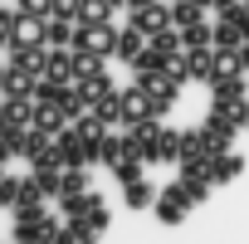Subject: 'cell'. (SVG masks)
I'll list each match as a JSON object with an SVG mask.
<instances>
[{
    "instance_id": "14",
    "label": "cell",
    "mask_w": 249,
    "mask_h": 244,
    "mask_svg": "<svg viewBox=\"0 0 249 244\" xmlns=\"http://www.w3.org/2000/svg\"><path fill=\"white\" fill-rule=\"evenodd\" d=\"M73 30H78V20H59V15H49V25H44V44H49V49H69V44H73Z\"/></svg>"
},
{
    "instance_id": "36",
    "label": "cell",
    "mask_w": 249,
    "mask_h": 244,
    "mask_svg": "<svg viewBox=\"0 0 249 244\" xmlns=\"http://www.w3.org/2000/svg\"><path fill=\"white\" fill-rule=\"evenodd\" d=\"M5 83H10V64L0 59V98H5Z\"/></svg>"
},
{
    "instance_id": "31",
    "label": "cell",
    "mask_w": 249,
    "mask_h": 244,
    "mask_svg": "<svg viewBox=\"0 0 249 244\" xmlns=\"http://www.w3.org/2000/svg\"><path fill=\"white\" fill-rule=\"evenodd\" d=\"M10 157H15V127L5 122V127H0V166H5Z\"/></svg>"
},
{
    "instance_id": "5",
    "label": "cell",
    "mask_w": 249,
    "mask_h": 244,
    "mask_svg": "<svg viewBox=\"0 0 249 244\" xmlns=\"http://www.w3.org/2000/svg\"><path fill=\"white\" fill-rule=\"evenodd\" d=\"M44 59H49V44H35V49H25V44H15L5 64H10L15 73H30V78H44Z\"/></svg>"
},
{
    "instance_id": "37",
    "label": "cell",
    "mask_w": 249,
    "mask_h": 244,
    "mask_svg": "<svg viewBox=\"0 0 249 244\" xmlns=\"http://www.w3.org/2000/svg\"><path fill=\"white\" fill-rule=\"evenodd\" d=\"M239 64H244V73H249V39L239 44Z\"/></svg>"
},
{
    "instance_id": "33",
    "label": "cell",
    "mask_w": 249,
    "mask_h": 244,
    "mask_svg": "<svg viewBox=\"0 0 249 244\" xmlns=\"http://www.w3.org/2000/svg\"><path fill=\"white\" fill-rule=\"evenodd\" d=\"M78 5H83V0H54V15L59 20H78Z\"/></svg>"
},
{
    "instance_id": "16",
    "label": "cell",
    "mask_w": 249,
    "mask_h": 244,
    "mask_svg": "<svg viewBox=\"0 0 249 244\" xmlns=\"http://www.w3.org/2000/svg\"><path fill=\"white\" fill-rule=\"evenodd\" d=\"M234 176H244V157L225 152V157L210 161V181H215V186H225V181H234Z\"/></svg>"
},
{
    "instance_id": "35",
    "label": "cell",
    "mask_w": 249,
    "mask_h": 244,
    "mask_svg": "<svg viewBox=\"0 0 249 244\" xmlns=\"http://www.w3.org/2000/svg\"><path fill=\"white\" fill-rule=\"evenodd\" d=\"M234 5H244V0H210V10L220 15V10H234Z\"/></svg>"
},
{
    "instance_id": "19",
    "label": "cell",
    "mask_w": 249,
    "mask_h": 244,
    "mask_svg": "<svg viewBox=\"0 0 249 244\" xmlns=\"http://www.w3.org/2000/svg\"><path fill=\"white\" fill-rule=\"evenodd\" d=\"M181 44H186V49H210V44H215V25H205V20L186 25V30H181Z\"/></svg>"
},
{
    "instance_id": "32",
    "label": "cell",
    "mask_w": 249,
    "mask_h": 244,
    "mask_svg": "<svg viewBox=\"0 0 249 244\" xmlns=\"http://www.w3.org/2000/svg\"><path fill=\"white\" fill-rule=\"evenodd\" d=\"M10 20L15 10H0V54H10Z\"/></svg>"
},
{
    "instance_id": "29",
    "label": "cell",
    "mask_w": 249,
    "mask_h": 244,
    "mask_svg": "<svg viewBox=\"0 0 249 244\" xmlns=\"http://www.w3.org/2000/svg\"><path fill=\"white\" fill-rule=\"evenodd\" d=\"M69 229H73V239H78V244H93V239H98V229H93L83 215H69Z\"/></svg>"
},
{
    "instance_id": "21",
    "label": "cell",
    "mask_w": 249,
    "mask_h": 244,
    "mask_svg": "<svg viewBox=\"0 0 249 244\" xmlns=\"http://www.w3.org/2000/svg\"><path fill=\"white\" fill-rule=\"evenodd\" d=\"M196 20H205V5H196V0H176V5H171V25L176 30H186Z\"/></svg>"
},
{
    "instance_id": "34",
    "label": "cell",
    "mask_w": 249,
    "mask_h": 244,
    "mask_svg": "<svg viewBox=\"0 0 249 244\" xmlns=\"http://www.w3.org/2000/svg\"><path fill=\"white\" fill-rule=\"evenodd\" d=\"M49 244H78V239H73V229L64 225V229H54V239H49Z\"/></svg>"
},
{
    "instance_id": "18",
    "label": "cell",
    "mask_w": 249,
    "mask_h": 244,
    "mask_svg": "<svg viewBox=\"0 0 249 244\" xmlns=\"http://www.w3.org/2000/svg\"><path fill=\"white\" fill-rule=\"evenodd\" d=\"M186 59H191V78H200V83L215 78V44L210 49H186Z\"/></svg>"
},
{
    "instance_id": "15",
    "label": "cell",
    "mask_w": 249,
    "mask_h": 244,
    "mask_svg": "<svg viewBox=\"0 0 249 244\" xmlns=\"http://www.w3.org/2000/svg\"><path fill=\"white\" fill-rule=\"evenodd\" d=\"M142 49H147V35H142V30H132V25H117V49H112V54H122V59L132 64Z\"/></svg>"
},
{
    "instance_id": "12",
    "label": "cell",
    "mask_w": 249,
    "mask_h": 244,
    "mask_svg": "<svg viewBox=\"0 0 249 244\" xmlns=\"http://www.w3.org/2000/svg\"><path fill=\"white\" fill-rule=\"evenodd\" d=\"M5 122L10 127H30L35 122V98L30 93H5Z\"/></svg>"
},
{
    "instance_id": "39",
    "label": "cell",
    "mask_w": 249,
    "mask_h": 244,
    "mask_svg": "<svg viewBox=\"0 0 249 244\" xmlns=\"http://www.w3.org/2000/svg\"><path fill=\"white\" fill-rule=\"evenodd\" d=\"M0 127H5V98H0Z\"/></svg>"
},
{
    "instance_id": "20",
    "label": "cell",
    "mask_w": 249,
    "mask_h": 244,
    "mask_svg": "<svg viewBox=\"0 0 249 244\" xmlns=\"http://www.w3.org/2000/svg\"><path fill=\"white\" fill-rule=\"evenodd\" d=\"M244 64H239V49H215V78H239ZM210 78V83H215Z\"/></svg>"
},
{
    "instance_id": "9",
    "label": "cell",
    "mask_w": 249,
    "mask_h": 244,
    "mask_svg": "<svg viewBox=\"0 0 249 244\" xmlns=\"http://www.w3.org/2000/svg\"><path fill=\"white\" fill-rule=\"evenodd\" d=\"M181 186H186L196 200H205L210 186H215V181H210V161H200V157H196V161H181Z\"/></svg>"
},
{
    "instance_id": "23",
    "label": "cell",
    "mask_w": 249,
    "mask_h": 244,
    "mask_svg": "<svg viewBox=\"0 0 249 244\" xmlns=\"http://www.w3.org/2000/svg\"><path fill=\"white\" fill-rule=\"evenodd\" d=\"M127 205H132V210H147V205H157V191L137 176V181H127Z\"/></svg>"
},
{
    "instance_id": "2",
    "label": "cell",
    "mask_w": 249,
    "mask_h": 244,
    "mask_svg": "<svg viewBox=\"0 0 249 244\" xmlns=\"http://www.w3.org/2000/svg\"><path fill=\"white\" fill-rule=\"evenodd\" d=\"M191 205H196V195H191V191L176 181V186H166V191L157 195V205H152V210H157V220H161V225H181Z\"/></svg>"
},
{
    "instance_id": "28",
    "label": "cell",
    "mask_w": 249,
    "mask_h": 244,
    "mask_svg": "<svg viewBox=\"0 0 249 244\" xmlns=\"http://www.w3.org/2000/svg\"><path fill=\"white\" fill-rule=\"evenodd\" d=\"M0 205H5V210L20 205V181L15 176H0Z\"/></svg>"
},
{
    "instance_id": "24",
    "label": "cell",
    "mask_w": 249,
    "mask_h": 244,
    "mask_svg": "<svg viewBox=\"0 0 249 244\" xmlns=\"http://www.w3.org/2000/svg\"><path fill=\"white\" fill-rule=\"evenodd\" d=\"M205 161V132H181V161Z\"/></svg>"
},
{
    "instance_id": "25",
    "label": "cell",
    "mask_w": 249,
    "mask_h": 244,
    "mask_svg": "<svg viewBox=\"0 0 249 244\" xmlns=\"http://www.w3.org/2000/svg\"><path fill=\"white\" fill-rule=\"evenodd\" d=\"M73 73H78V78L103 73V54H83V49H73Z\"/></svg>"
},
{
    "instance_id": "38",
    "label": "cell",
    "mask_w": 249,
    "mask_h": 244,
    "mask_svg": "<svg viewBox=\"0 0 249 244\" xmlns=\"http://www.w3.org/2000/svg\"><path fill=\"white\" fill-rule=\"evenodd\" d=\"M142 5H157V0H127V10H142Z\"/></svg>"
},
{
    "instance_id": "13",
    "label": "cell",
    "mask_w": 249,
    "mask_h": 244,
    "mask_svg": "<svg viewBox=\"0 0 249 244\" xmlns=\"http://www.w3.org/2000/svg\"><path fill=\"white\" fill-rule=\"evenodd\" d=\"M93 112H98L103 127H122V93H117V88H107L103 98H93Z\"/></svg>"
},
{
    "instance_id": "1",
    "label": "cell",
    "mask_w": 249,
    "mask_h": 244,
    "mask_svg": "<svg viewBox=\"0 0 249 244\" xmlns=\"http://www.w3.org/2000/svg\"><path fill=\"white\" fill-rule=\"evenodd\" d=\"M69 49H83V54H112L117 49V25H107V20H93V25H78L73 30V44Z\"/></svg>"
},
{
    "instance_id": "3",
    "label": "cell",
    "mask_w": 249,
    "mask_h": 244,
    "mask_svg": "<svg viewBox=\"0 0 249 244\" xmlns=\"http://www.w3.org/2000/svg\"><path fill=\"white\" fill-rule=\"evenodd\" d=\"M152 117H157V103L142 83L122 88V127H137V122H152Z\"/></svg>"
},
{
    "instance_id": "26",
    "label": "cell",
    "mask_w": 249,
    "mask_h": 244,
    "mask_svg": "<svg viewBox=\"0 0 249 244\" xmlns=\"http://www.w3.org/2000/svg\"><path fill=\"white\" fill-rule=\"evenodd\" d=\"M112 176H117V186H127V181H137V176H142V157H122V161L112 166Z\"/></svg>"
},
{
    "instance_id": "41",
    "label": "cell",
    "mask_w": 249,
    "mask_h": 244,
    "mask_svg": "<svg viewBox=\"0 0 249 244\" xmlns=\"http://www.w3.org/2000/svg\"><path fill=\"white\" fill-rule=\"evenodd\" d=\"M112 5H127V0H112Z\"/></svg>"
},
{
    "instance_id": "27",
    "label": "cell",
    "mask_w": 249,
    "mask_h": 244,
    "mask_svg": "<svg viewBox=\"0 0 249 244\" xmlns=\"http://www.w3.org/2000/svg\"><path fill=\"white\" fill-rule=\"evenodd\" d=\"M39 200H44L39 176H25V181H20V205H39ZM20 205H15V210H20Z\"/></svg>"
},
{
    "instance_id": "8",
    "label": "cell",
    "mask_w": 249,
    "mask_h": 244,
    "mask_svg": "<svg viewBox=\"0 0 249 244\" xmlns=\"http://www.w3.org/2000/svg\"><path fill=\"white\" fill-rule=\"evenodd\" d=\"M210 88H215V107L244 112V103H249V98H244V73H239V78H215Z\"/></svg>"
},
{
    "instance_id": "10",
    "label": "cell",
    "mask_w": 249,
    "mask_h": 244,
    "mask_svg": "<svg viewBox=\"0 0 249 244\" xmlns=\"http://www.w3.org/2000/svg\"><path fill=\"white\" fill-rule=\"evenodd\" d=\"M44 78H49V83H73V78H78V73H73V49H49Z\"/></svg>"
},
{
    "instance_id": "40",
    "label": "cell",
    "mask_w": 249,
    "mask_h": 244,
    "mask_svg": "<svg viewBox=\"0 0 249 244\" xmlns=\"http://www.w3.org/2000/svg\"><path fill=\"white\" fill-rule=\"evenodd\" d=\"M244 122H249V103H244Z\"/></svg>"
},
{
    "instance_id": "4",
    "label": "cell",
    "mask_w": 249,
    "mask_h": 244,
    "mask_svg": "<svg viewBox=\"0 0 249 244\" xmlns=\"http://www.w3.org/2000/svg\"><path fill=\"white\" fill-rule=\"evenodd\" d=\"M44 25H49V20H39V15H25V10H15V20H10V49H15V44H25V49L44 44Z\"/></svg>"
},
{
    "instance_id": "17",
    "label": "cell",
    "mask_w": 249,
    "mask_h": 244,
    "mask_svg": "<svg viewBox=\"0 0 249 244\" xmlns=\"http://www.w3.org/2000/svg\"><path fill=\"white\" fill-rule=\"evenodd\" d=\"M93 20L117 25V5H112V0H83V5H78V25H93Z\"/></svg>"
},
{
    "instance_id": "11",
    "label": "cell",
    "mask_w": 249,
    "mask_h": 244,
    "mask_svg": "<svg viewBox=\"0 0 249 244\" xmlns=\"http://www.w3.org/2000/svg\"><path fill=\"white\" fill-rule=\"evenodd\" d=\"M35 132H44V137H59L64 127H69V117L54 107V103H35V122H30Z\"/></svg>"
},
{
    "instance_id": "7",
    "label": "cell",
    "mask_w": 249,
    "mask_h": 244,
    "mask_svg": "<svg viewBox=\"0 0 249 244\" xmlns=\"http://www.w3.org/2000/svg\"><path fill=\"white\" fill-rule=\"evenodd\" d=\"M244 44V25H239V5L215 15V49H239Z\"/></svg>"
},
{
    "instance_id": "42",
    "label": "cell",
    "mask_w": 249,
    "mask_h": 244,
    "mask_svg": "<svg viewBox=\"0 0 249 244\" xmlns=\"http://www.w3.org/2000/svg\"><path fill=\"white\" fill-rule=\"evenodd\" d=\"M0 176H5V166H0Z\"/></svg>"
},
{
    "instance_id": "6",
    "label": "cell",
    "mask_w": 249,
    "mask_h": 244,
    "mask_svg": "<svg viewBox=\"0 0 249 244\" xmlns=\"http://www.w3.org/2000/svg\"><path fill=\"white\" fill-rule=\"evenodd\" d=\"M132 30H142L147 39L152 35H161L166 25H171V5H161V0H157V5H142V10H132V20H127Z\"/></svg>"
},
{
    "instance_id": "30",
    "label": "cell",
    "mask_w": 249,
    "mask_h": 244,
    "mask_svg": "<svg viewBox=\"0 0 249 244\" xmlns=\"http://www.w3.org/2000/svg\"><path fill=\"white\" fill-rule=\"evenodd\" d=\"M15 10H25V15H39V20H49V15H54V0H20Z\"/></svg>"
},
{
    "instance_id": "22",
    "label": "cell",
    "mask_w": 249,
    "mask_h": 244,
    "mask_svg": "<svg viewBox=\"0 0 249 244\" xmlns=\"http://www.w3.org/2000/svg\"><path fill=\"white\" fill-rule=\"evenodd\" d=\"M157 152H161V161H181V132L176 127H161L157 132Z\"/></svg>"
}]
</instances>
